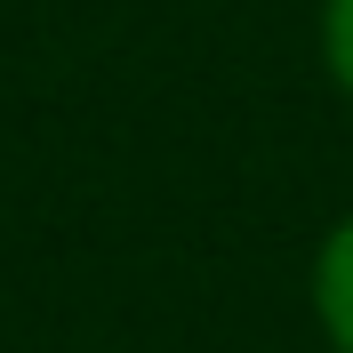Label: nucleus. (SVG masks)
Listing matches in <instances>:
<instances>
[{
  "mask_svg": "<svg viewBox=\"0 0 353 353\" xmlns=\"http://www.w3.org/2000/svg\"><path fill=\"white\" fill-rule=\"evenodd\" d=\"M313 313H321V330H330L337 353H353V217L337 225L321 257H313Z\"/></svg>",
  "mask_w": 353,
  "mask_h": 353,
  "instance_id": "f257e3e1",
  "label": "nucleus"
},
{
  "mask_svg": "<svg viewBox=\"0 0 353 353\" xmlns=\"http://www.w3.org/2000/svg\"><path fill=\"white\" fill-rule=\"evenodd\" d=\"M321 57H330L337 88L353 97V0H330V17H321Z\"/></svg>",
  "mask_w": 353,
  "mask_h": 353,
  "instance_id": "f03ea898",
  "label": "nucleus"
}]
</instances>
